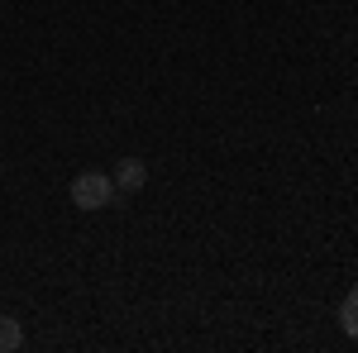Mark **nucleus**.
<instances>
[{"mask_svg": "<svg viewBox=\"0 0 358 353\" xmlns=\"http://www.w3.org/2000/svg\"><path fill=\"white\" fill-rule=\"evenodd\" d=\"M67 196H72L77 210H106V206H115L120 187H115L110 172H77L72 187H67Z\"/></svg>", "mask_w": 358, "mask_h": 353, "instance_id": "nucleus-1", "label": "nucleus"}, {"mask_svg": "<svg viewBox=\"0 0 358 353\" xmlns=\"http://www.w3.org/2000/svg\"><path fill=\"white\" fill-rule=\"evenodd\" d=\"M339 325H344V334H354V339H358V287L344 296V305H339Z\"/></svg>", "mask_w": 358, "mask_h": 353, "instance_id": "nucleus-4", "label": "nucleus"}, {"mask_svg": "<svg viewBox=\"0 0 358 353\" xmlns=\"http://www.w3.org/2000/svg\"><path fill=\"white\" fill-rule=\"evenodd\" d=\"M24 344V329H20V320L15 315H0V353H15Z\"/></svg>", "mask_w": 358, "mask_h": 353, "instance_id": "nucleus-3", "label": "nucleus"}, {"mask_svg": "<svg viewBox=\"0 0 358 353\" xmlns=\"http://www.w3.org/2000/svg\"><path fill=\"white\" fill-rule=\"evenodd\" d=\"M115 187H120V196L143 191L148 187V163H143V158H120V163H115Z\"/></svg>", "mask_w": 358, "mask_h": 353, "instance_id": "nucleus-2", "label": "nucleus"}]
</instances>
